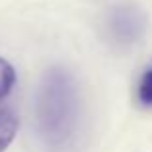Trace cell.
Returning <instances> with one entry per match:
<instances>
[{
	"label": "cell",
	"mask_w": 152,
	"mask_h": 152,
	"mask_svg": "<svg viewBox=\"0 0 152 152\" xmlns=\"http://www.w3.org/2000/svg\"><path fill=\"white\" fill-rule=\"evenodd\" d=\"M79 91L66 67H50L37 91L35 118L42 141L50 146H64L75 137L79 127Z\"/></svg>",
	"instance_id": "obj_1"
},
{
	"label": "cell",
	"mask_w": 152,
	"mask_h": 152,
	"mask_svg": "<svg viewBox=\"0 0 152 152\" xmlns=\"http://www.w3.org/2000/svg\"><path fill=\"white\" fill-rule=\"evenodd\" d=\"M106 31L112 45L119 48H129L137 45L145 33L142 12L131 2H119L110 8L106 15Z\"/></svg>",
	"instance_id": "obj_2"
},
{
	"label": "cell",
	"mask_w": 152,
	"mask_h": 152,
	"mask_svg": "<svg viewBox=\"0 0 152 152\" xmlns=\"http://www.w3.org/2000/svg\"><path fill=\"white\" fill-rule=\"evenodd\" d=\"M19 127V119L10 108H2L0 110V152L8 148L12 141H14L15 133Z\"/></svg>",
	"instance_id": "obj_3"
},
{
	"label": "cell",
	"mask_w": 152,
	"mask_h": 152,
	"mask_svg": "<svg viewBox=\"0 0 152 152\" xmlns=\"http://www.w3.org/2000/svg\"><path fill=\"white\" fill-rule=\"evenodd\" d=\"M14 83H15V71L12 67V64L0 58V100H4L10 94Z\"/></svg>",
	"instance_id": "obj_4"
},
{
	"label": "cell",
	"mask_w": 152,
	"mask_h": 152,
	"mask_svg": "<svg viewBox=\"0 0 152 152\" xmlns=\"http://www.w3.org/2000/svg\"><path fill=\"white\" fill-rule=\"evenodd\" d=\"M139 102L142 106H152V66L146 67L139 81Z\"/></svg>",
	"instance_id": "obj_5"
}]
</instances>
